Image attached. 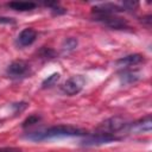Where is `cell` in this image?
<instances>
[{
    "instance_id": "6da1fadb",
    "label": "cell",
    "mask_w": 152,
    "mask_h": 152,
    "mask_svg": "<svg viewBox=\"0 0 152 152\" xmlns=\"http://www.w3.org/2000/svg\"><path fill=\"white\" fill-rule=\"evenodd\" d=\"M76 135H87V132L76 128L70 125H58V126H52L49 127L44 131H38L33 132L26 135L27 139L33 140V141H42L45 139H51V138H59V137H76Z\"/></svg>"
},
{
    "instance_id": "7a4b0ae2",
    "label": "cell",
    "mask_w": 152,
    "mask_h": 152,
    "mask_svg": "<svg viewBox=\"0 0 152 152\" xmlns=\"http://www.w3.org/2000/svg\"><path fill=\"white\" fill-rule=\"evenodd\" d=\"M128 124H127L126 119H124L122 116H113V118H109V119L104 120L103 122H101V125L97 127V129H99V132L113 134L114 132L121 131Z\"/></svg>"
},
{
    "instance_id": "3957f363",
    "label": "cell",
    "mask_w": 152,
    "mask_h": 152,
    "mask_svg": "<svg viewBox=\"0 0 152 152\" xmlns=\"http://www.w3.org/2000/svg\"><path fill=\"white\" fill-rule=\"evenodd\" d=\"M6 72L11 78H21L30 74V65L21 59L14 61L8 65Z\"/></svg>"
},
{
    "instance_id": "277c9868",
    "label": "cell",
    "mask_w": 152,
    "mask_h": 152,
    "mask_svg": "<svg viewBox=\"0 0 152 152\" xmlns=\"http://www.w3.org/2000/svg\"><path fill=\"white\" fill-rule=\"evenodd\" d=\"M95 20L115 30H122L128 27V24L126 23V20L119 17H115L114 14H95Z\"/></svg>"
},
{
    "instance_id": "5b68a950",
    "label": "cell",
    "mask_w": 152,
    "mask_h": 152,
    "mask_svg": "<svg viewBox=\"0 0 152 152\" xmlns=\"http://www.w3.org/2000/svg\"><path fill=\"white\" fill-rule=\"evenodd\" d=\"M118 138L110 133H103V132H99L95 134H90L87 135L86 139L82 141V145L84 146H96V145H102V144H107L110 141L116 140Z\"/></svg>"
},
{
    "instance_id": "8992f818",
    "label": "cell",
    "mask_w": 152,
    "mask_h": 152,
    "mask_svg": "<svg viewBox=\"0 0 152 152\" xmlns=\"http://www.w3.org/2000/svg\"><path fill=\"white\" fill-rule=\"evenodd\" d=\"M83 86H84V78L82 76H72L63 83L62 90L66 95H75L82 90Z\"/></svg>"
},
{
    "instance_id": "52a82bcc",
    "label": "cell",
    "mask_w": 152,
    "mask_h": 152,
    "mask_svg": "<svg viewBox=\"0 0 152 152\" xmlns=\"http://www.w3.org/2000/svg\"><path fill=\"white\" fill-rule=\"evenodd\" d=\"M37 38V32L36 30H33L32 27H26L24 28L19 36H18V39H17V43L20 45V46H28L31 45Z\"/></svg>"
},
{
    "instance_id": "ba28073f",
    "label": "cell",
    "mask_w": 152,
    "mask_h": 152,
    "mask_svg": "<svg viewBox=\"0 0 152 152\" xmlns=\"http://www.w3.org/2000/svg\"><path fill=\"white\" fill-rule=\"evenodd\" d=\"M141 62H144V57L139 53H133V55H128L126 57L118 59L116 63L121 66H132V65H137Z\"/></svg>"
},
{
    "instance_id": "9c48e42d",
    "label": "cell",
    "mask_w": 152,
    "mask_h": 152,
    "mask_svg": "<svg viewBox=\"0 0 152 152\" xmlns=\"http://www.w3.org/2000/svg\"><path fill=\"white\" fill-rule=\"evenodd\" d=\"M152 128V121H151V115H146L145 118H142L141 120L137 121L133 126L132 129H134L135 132H150Z\"/></svg>"
},
{
    "instance_id": "30bf717a",
    "label": "cell",
    "mask_w": 152,
    "mask_h": 152,
    "mask_svg": "<svg viewBox=\"0 0 152 152\" xmlns=\"http://www.w3.org/2000/svg\"><path fill=\"white\" fill-rule=\"evenodd\" d=\"M8 7H11L12 10L15 11H31L33 8H36V4L34 2H26V1H12L7 4Z\"/></svg>"
},
{
    "instance_id": "8fae6325",
    "label": "cell",
    "mask_w": 152,
    "mask_h": 152,
    "mask_svg": "<svg viewBox=\"0 0 152 152\" xmlns=\"http://www.w3.org/2000/svg\"><path fill=\"white\" fill-rule=\"evenodd\" d=\"M59 78H61V75H59L58 72H55V74L48 76V78H45V80L42 82V87H43V88H50V87L55 86V84L59 81Z\"/></svg>"
},
{
    "instance_id": "7c38bea8",
    "label": "cell",
    "mask_w": 152,
    "mask_h": 152,
    "mask_svg": "<svg viewBox=\"0 0 152 152\" xmlns=\"http://www.w3.org/2000/svg\"><path fill=\"white\" fill-rule=\"evenodd\" d=\"M120 78L125 83H132V82H135L139 78V75L135 71H124L120 75Z\"/></svg>"
},
{
    "instance_id": "4fadbf2b",
    "label": "cell",
    "mask_w": 152,
    "mask_h": 152,
    "mask_svg": "<svg viewBox=\"0 0 152 152\" xmlns=\"http://www.w3.org/2000/svg\"><path fill=\"white\" fill-rule=\"evenodd\" d=\"M63 49L66 50V51H71L74 50L76 46H77V40L75 38H66L64 42H63Z\"/></svg>"
},
{
    "instance_id": "5bb4252c",
    "label": "cell",
    "mask_w": 152,
    "mask_h": 152,
    "mask_svg": "<svg viewBox=\"0 0 152 152\" xmlns=\"http://www.w3.org/2000/svg\"><path fill=\"white\" fill-rule=\"evenodd\" d=\"M39 120H40V116H38V115H30V116H28V118L23 122V127L32 126V125L37 124Z\"/></svg>"
},
{
    "instance_id": "9a60e30c",
    "label": "cell",
    "mask_w": 152,
    "mask_h": 152,
    "mask_svg": "<svg viewBox=\"0 0 152 152\" xmlns=\"http://www.w3.org/2000/svg\"><path fill=\"white\" fill-rule=\"evenodd\" d=\"M39 55H40L42 57H44V58H51V57H53V56H55V52H53L51 49H48V48H43V49L40 50Z\"/></svg>"
},
{
    "instance_id": "2e32d148",
    "label": "cell",
    "mask_w": 152,
    "mask_h": 152,
    "mask_svg": "<svg viewBox=\"0 0 152 152\" xmlns=\"http://www.w3.org/2000/svg\"><path fill=\"white\" fill-rule=\"evenodd\" d=\"M0 152H21V150L14 148V147H1Z\"/></svg>"
},
{
    "instance_id": "e0dca14e",
    "label": "cell",
    "mask_w": 152,
    "mask_h": 152,
    "mask_svg": "<svg viewBox=\"0 0 152 152\" xmlns=\"http://www.w3.org/2000/svg\"><path fill=\"white\" fill-rule=\"evenodd\" d=\"M0 23H6V24H10V23H13V20L11 18H0Z\"/></svg>"
}]
</instances>
